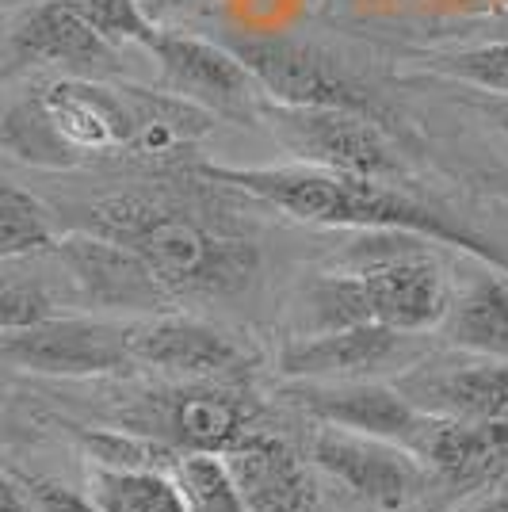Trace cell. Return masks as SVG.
<instances>
[{
  "label": "cell",
  "instance_id": "cell-27",
  "mask_svg": "<svg viewBox=\"0 0 508 512\" xmlns=\"http://www.w3.org/2000/svg\"><path fill=\"white\" fill-rule=\"evenodd\" d=\"M27 493L35 497V505L43 512H100L88 497L54 482V478H27Z\"/></svg>",
  "mask_w": 508,
  "mask_h": 512
},
{
  "label": "cell",
  "instance_id": "cell-14",
  "mask_svg": "<svg viewBox=\"0 0 508 512\" xmlns=\"http://www.w3.org/2000/svg\"><path fill=\"white\" fill-rule=\"evenodd\" d=\"M295 402L321 425L352 428L363 436H382L402 448H413L424 425L417 409L394 383L379 379H348V383H302Z\"/></svg>",
  "mask_w": 508,
  "mask_h": 512
},
{
  "label": "cell",
  "instance_id": "cell-29",
  "mask_svg": "<svg viewBox=\"0 0 508 512\" xmlns=\"http://www.w3.org/2000/svg\"><path fill=\"white\" fill-rule=\"evenodd\" d=\"M0 512H31V493L23 497L20 486L12 478H4V486H0Z\"/></svg>",
  "mask_w": 508,
  "mask_h": 512
},
{
  "label": "cell",
  "instance_id": "cell-11",
  "mask_svg": "<svg viewBox=\"0 0 508 512\" xmlns=\"http://www.w3.org/2000/svg\"><path fill=\"white\" fill-rule=\"evenodd\" d=\"M35 115L58 150L111 153L134 142V107L123 88H107L88 77H62L39 88Z\"/></svg>",
  "mask_w": 508,
  "mask_h": 512
},
{
  "label": "cell",
  "instance_id": "cell-5",
  "mask_svg": "<svg viewBox=\"0 0 508 512\" xmlns=\"http://www.w3.org/2000/svg\"><path fill=\"white\" fill-rule=\"evenodd\" d=\"M256 119H264L272 138L302 165L352 172V176H394L398 157L390 150L386 134L367 111L348 107H291L260 100Z\"/></svg>",
  "mask_w": 508,
  "mask_h": 512
},
{
  "label": "cell",
  "instance_id": "cell-25",
  "mask_svg": "<svg viewBox=\"0 0 508 512\" xmlns=\"http://www.w3.org/2000/svg\"><path fill=\"white\" fill-rule=\"evenodd\" d=\"M436 69L447 77H459L463 85H474L493 96H508V39H489V43L444 54V58H436Z\"/></svg>",
  "mask_w": 508,
  "mask_h": 512
},
{
  "label": "cell",
  "instance_id": "cell-2",
  "mask_svg": "<svg viewBox=\"0 0 508 512\" xmlns=\"http://www.w3.org/2000/svg\"><path fill=\"white\" fill-rule=\"evenodd\" d=\"M421 234L398 245L356 253L344 272L321 276L306 291V333H333L352 325H390L398 333H428L444 325L451 287L440 260L424 253Z\"/></svg>",
  "mask_w": 508,
  "mask_h": 512
},
{
  "label": "cell",
  "instance_id": "cell-30",
  "mask_svg": "<svg viewBox=\"0 0 508 512\" xmlns=\"http://www.w3.org/2000/svg\"><path fill=\"white\" fill-rule=\"evenodd\" d=\"M142 8H146L149 16L157 20V16H165V12H176V8H188V4H195V0H138Z\"/></svg>",
  "mask_w": 508,
  "mask_h": 512
},
{
  "label": "cell",
  "instance_id": "cell-15",
  "mask_svg": "<svg viewBox=\"0 0 508 512\" xmlns=\"http://www.w3.org/2000/svg\"><path fill=\"white\" fill-rule=\"evenodd\" d=\"M54 253L62 256L73 283L81 287V295L92 306H104V310H157L169 299L165 283L111 237L81 230V234L62 237L54 245Z\"/></svg>",
  "mask_w": 508,
  "mask_h": 512
},
{
  "label": "cell",
  "instance_id": "cell-24",
  "mask_svg": "<svg viewBox=\"0 0 508 512\" xmlns=\"http://www.w3.org/2000/svg\"><path fill=\"white\" fill-rule=\"evenodd\" d=\"M65 4H73L111 46H123V43L149 46L153 35L161 31L157 20L149 16L138 0H65Z\"/></svg>",
  "mask_w": 508,
  "mask_h": 512
},
{
  "label": "cell",
  "instance_id": "cell-3",
  "mask_svg": "<svg viewBox=\"0 0 508 512\" xmlns=\"http://www.w3.org/2000/svg\"><path fill=\"white\" fill-rule=\"evenodd\" d=\"M88 214L85 230L130 249L169 295H226L256 272L253 241L214 234L191 214L142 195H115L88 207Z\"/></svg>",
  "mask_w": 508,
  "mask_h": 512
},
{
  "label": "cell",
  "instance_id": "cell-7",
  "mask_svg": "<svg viewBox=\"0 0 508 512\" xmlns=\"http://www.w3.org/2000/svg\"><path fill=\"white\" fill-rule=\"evenodd\" d=\"M310 459L352 497L379 512L409 509L428 482V467L409 448L337 425H321L314 432Z\"/></svg>",
  "mask_w": 508,
  "mask_h": 512
},
{
  "label": "cell",
  "instance_id": "cell-22",
  "mask_svg": "<svg viewBox=\"0 0 508 512\" xmlns=\"http://www.w3.org/2000/svg\"><path fill=\"white\" fill-rule=\"evenodd\" d=\"M58 241L50 234V218H46L43 203L20 192L16 184L0 188V256L4 260H20V256H35L54 249Z\"/></svg>",
  "mask_w": 508,
  "mask_h": 512
},
{
  "label": "cell",
  "instance_id": "cell-34",
  "mask_svg": "<svg viewBox=\"0 0 508 512\" xmlns=\"http://www.w3.org/2000/svg\"><path fill=\"white\" fill-rule=\"evenodd\" d=\"M360 8H390V4H402V0H356Z\"/></svg>",
  "mask_w": 508,
  "mask_h": 512
},
{
  "label": "cell",
  "instance_id": "cell-20",
  "mask_svg": "<svg viewBox=\"0 0 508 512\" xmlns=\"http://www.w3.org/2000/svg\"><path fill=\"white\" fill-rule=\"evenodd\" d=\"M88 501L100 512H191V501L180 478H169L161 467H115L88 463Z\"/></svg>",
  "mask_w": 508,
  "mask_h": 512
},
{
  "label": "cell",
  "instance_id": "cell-21",
  "mask_svg": "<svg viewBox=\"0 0 508 512\" xmlns=\"http://www.w3.org/2000/svg\"><path fill=\"white\" fill-rule=\"evenodd\" d=\"M123 92H127L130 107H134L130 153L161 157V153L199 142L214 123V111L191 104L176 92H142V88H123Z\"/></svg>",
  "mask_w": 508,
  "mask_h": 512
},
{
  "label": "cell",
  "instance_id": "cell-1",
  "mask_svg": "<svg viewBox=\"0 0 508 512\" xmlns=\"http://www.w3.org/2000/svg\"><path fill=\"white\" fill-rule=\"evenodd\" d=\"M203 180L245 192L272 203L279 211L302 222H318V226H344V230H405V234H421L424 241H440L466 249L470 256L497 264L508 272V260L482 237H474L466 226L451 222L447 214L424 207L417 199L402 195L398 188H386L382 180L371 176H352V172L318 169V165H264V169H233V165H203Z\"/></svg>",
  "mask_w": 508,
  "mask_h": 512
},
{
  "label": "cell",
  "instance_id": "cell-12",
  "mask_svg": "<svg viewBox=\"0 0 508 512\" xmlns=\"http://www.w3.org/2000/svg\"><path fill=\"white\" fill-rule=\"evenodd\" d=\"M394 386L424 413L459 421H508V360H424L405 367Z\"/></svg>",
  "mask_w": 508,
  "mask_h": 512
},
{
  "label": "cell",
  "instance_id": "cell-6",
  "mask_svg": "<svg viewBox=\"0 0 508 512\" xmlns=\"http://www.w3.org/2000/svg\"><path fill=\"white\" fill-rule=\"evenodd\" d=\"M249 69L260 96L291 107H348L375 115V96L318 46L287 35H233L226 43Z\"/></svg>",
  "mask_w": 508,
  "mask_h": 512
},
{
  "label": "cell",
  "instance_id": "cell-28",
  "mask_svg": "<svg viewBox=\"0 0 508 512\" xmlns=\"http://www.w3.org/2000/svg\"><path fill=\"white\" fill-rule=\"evenodd\" d=\"M466 512H508V478L505 474H501L497 482H489L486 493H482Z\"/></svg>",
  "mask_w": 508,
  "mask_h": 512
},
{
  "label": "cell",
  "instance_id": "cell-16",
  "mask_svg": "<svg viewBox=\"0 0 508 512\" xmlns=\"http://www.w3.org/2000/svg\"><path fill=\"white\" fill-rule=\"evenodd\" d=\"M413 455L459 490L497 482L508 467V421H459L424 413Z\"/></svg>",
  "mask_w": 508,
  "mask_h": 512
},
{
  "label": "cell",
  "instance_id": "cell-4",
  "mask_svg": "<svg viewBox=\"0 0 508 512\" xmlns=\"http://www.w3.org/2000/svg\"><path fill=\"white\" fill-rule=\"evenodd\" d=\"M123 428L149 436L176 455H226L256 432V402L222 383H184L146 394Z\"/></svg>",
  "mask_w": 508,
  "mask_h": 512
},
{
  "label": "cell",
  "instance_id": "cell-23",
  "mask_svg": "<svg viewBox=\"0 0 508 512\" xmlns=\"http://www.w3.org/2000/svg\"><path fill=\"white\" fill-rule=\"evenodd\" d=\"M176 478L188 493L191 512H249L222 455H180Z\"/></svg>",
  "mask_w": 508,
  "mask_h": 512
},
{
  "label": "cell",
  "instance_id": "cell-33",
  "mask_svg": "<svg viewBox=\"0 0 508 512\" xmlns=\"http://www.w3.org/2000/svg\"><path fill=\"white\" fill-rule=\"evenodd\" d=\"M493 27H497V35H493V39H508V12L493 16Z\"/></svg>",
  "mask_w": 508,
  "mask_h": 512
},
{
  "label": "cell",
  "instance_id": "cell-26",
  "mask_svg": "<svg viewBox=\"0 0 508 512\" xmlns=\"http://www.w3.org/2000/svg\"><path fill=\"white\" fill-rule=\"evenodd\" d=\"M50 318H58L54 302L35 279H4V295H0V325H4V333L31 329V325H43Z\"/></svg>",
  "mask_w": 508,
  "mask_h": 512
},
{
  "label": "cell",
  "instance_id": "cell-10",
  "mask_svg": "<svg viewBox=\"0 0 508 512\" xmlns=\"http://www.w3.org/2000/svg\"><path fill=\"white\" fill-rule=\"evenodd\" d=\"M161 65L165 88L184 96L191 104L207 107L214 115H241L260 107V88L249 77V69L237 62L230 46L207 43L180 31H157L146 46Z\"/></svg>",
  "mask_w": 508,
  "mask_h": 512
},
{
  "label": "cell",
  "instance_id": "cell-18",
  "mask_svg": "<svg viewBox=\"0 0 508 512\" xmlns=\"http://www.w3.org/2000/svg\"><path fill=\"white\" fill-rule=\"evenodd\" d=\"M12 65H69V69H107L115 46L65 0H43L27 8L8 35Z\"/></svg>",
  "mask_w": 508,
  "mask_h": 512
},
{
  "label": "cell",
  "instance_id": "cell-13",
  "mask_svg": "<svg viewBox=\"0 0 508 512\" xmlns=\"http://www.w3.org/2000/svg\"><path fill=\"white\" fill-rule=\"evenodd\" d=\"M130 352L138 363L169 371L184 383H222L245 367V348L230 333L184 314H161L134 325Z\"/></svg>",
  "mask_w": 508,
  "mask_h": 512
},
{
  "label": "cell",
  "instance_id": "cell-32",
  "mask_svg": "<svg viewBox=\"0 0 508 512\" xmlns=\"http://www.w3.org/2000/svg\"><path fill=\"white\" fill-rule=\"evenodd\" d=\"M478 8H489L493 16H501V12H508V0H478Z\"/></svg>",
  "mask_w": 508,
  "mask_h": 512
},
{
  "label": "cell",
  "instance_id": "cell-8",
  "mask_svg": "<svg viewBox=\"0 0 508 512\" xmlns=\"http://www.w3.org/2000/svg\"><path fill=\"white\" fill-rule=\"evenodd\" d=\"M134 325H111L92 318H50L31 329L4 333V360L39 375H111L134 363L130 352Z\"/></svg>",
  "mask_w": 508,
  "mask_h": 512
},
{
  "label": "cell",
  "instance_id": "cell-9",
  "mask_svg": "<svg viewBox=\"0 0 508 512\" xmlns=\"http://www.w3.org/2000/svg\"><path fill=\"white\" fill-rule=\"evenodd\" d=\"M417 333H398L390 325H352L333 333H302L283 344L279 371L298 383H348L375 379L379 371L413 367L409 341Z\"/></svg>",
  "mask_w": 508,
  "mask_h": 512
},
{
  "label": "cell",
  "instance_id": "cell-19",
  "mask_svg": "<svg viewBox=\"0 0 508 512\" xmlns=\"http://www.w3.org/2000/svg\"><path fill=\"white\" fill-rule=\"evenodd\" d=\"M447 341L463 352L508 360V272L489 268L474 276L459 295H451L444 318Z\"/></svg>",
  "mask_w": 508,
  "mask_h": 512
},
{
  "label": "cell",
  "instance_id": "cell-31",
  "mask_svg": "<svg viewBox=\"0 0 508 512\" xmlns=\"http://www.w3.org/2000/svg\"><path fill=\"white\" fill-rule=\"evenodd\" d=\"M486 111L497 119V127L508 134V96H501V100H493V104H486Z\"/></svg>",
  "mask_w": 508,
  "mask_h": 512
},
{
  "label": "cell",
  "instance_id": "cell-17",
  "mask_svg": "<svg viewBox=\"0 0 508 512\" xmlns=\"http://www.w3.org/2000/svg\"><path fill=\"white\" fill-rule=\"evenodd\" d=\"M249 512H314L318 486L287 440L272 432H249L233 451L222 455Z\"/></svg>",
  "mask_w": 508,
  "mask_h": 512
}]
</instances>
